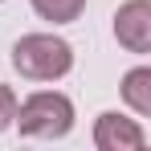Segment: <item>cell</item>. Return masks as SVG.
<instances>
[{
	"label": "cell",
	"instance_id": "2",
	"mask_svg": "<svg viewBox=\"0 0 151 151\" xmlns=\"http://www.w3.org/2000/svg\"><path fill=\"white\" fill-rule=\"evenodd\" d=\"M12 123L21 127V135H33V139H61L74 127V102L65 94H53V90L29 94L25 102H17Z\"/></svg>",
	"mask_w": 151,
	"mask_h": 151
},
{
	"label": "cell",
	"instance_id": "6",
	"mask_svg": "<svg viewBox=\"0 0 151 151\" xmlns=\"http://www.w3.org/2000/svg\"><path fill=\"white\" fill-rule=\"evenodd\" d=\"M82 8H86V0H33V12H37L41 21H53V25L78 21Z\"/></svg>",
	"mask_w": 151,
	"mask_h": 151
},
{
	"label": "cell",
	"instance_id": "3",
	"mask_svg": "<svg viewBox=\"0 0 151 151\" xmlns=\"http://www.w3.org/2000/svg\"><path fill=\"white\" fill-rule=\"evenodd\" d=\"M114 37L131 53H147L151 49V4L147 0H127L123 8L114 12Z\"/></svg>",
	"mask_w": 151,
	"mask_h": 151
},
{
	"label": "cell",
	"instance_id": "7",
	"mask_svg": "<svg viewBox=\"0 0 151 151\" xmlns=\"http://www.w3.org/2000/svg\"><path fill=\"white\" fill-rule=\"evenodd\" d=\"M12 119H17V94L8 86H0V131H8Z\"/></svg>",
	"mask_w": 151,
	"mask_h": 151
},
{
	"label": "cell",
	"instance_id": "1",
	"mask_svg": "<svg viewBox=\"0 0 151 151\" xmlns=\"http://www.w3.org/2000/svg\"><path fill=\"white\" fill-rule=\"evenodd\" d=\"M12 65L29 82H53L74 70V49L53 33H29L12 45Z\"/></svg>",
	"mask_w": 151,
	"mask_h": 151
},
{
	"label": "cell",
	"instance_id": "5",
	"mask_svg": "<svg viewBox=\"0 0 151 151\" xmlns=\"http://www.w3.org/2000/svg\"><path fill=\"white\" fill-rule=\"evenodd\" d=\"M123 98L135 114H151V70L147 65H139L123 78Z\"/></svg>",
	"mask_w": 151,
	"mask_h": 151
},
{
	"label": "cell",
	"instance_id": "4",
	"mask_svg": "<svg viewBox=\"0 0 151 151\" xmlns=\"http://www.w3.org/2000/svg\"><path fill=\"white\" fill-rule=\"evenodd\" d=\"M94 143L102 151H143L147 135H143V127L135 123V119H123V114L106 110V114H98V123H94Z\"/></svg>",
	"mask_w": 151,
	"mask_h": 151
}]
</instances>
